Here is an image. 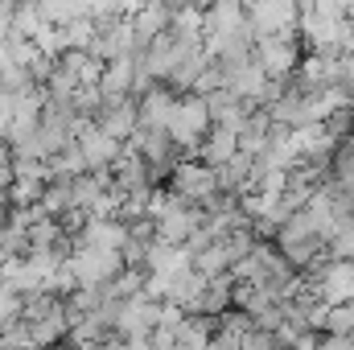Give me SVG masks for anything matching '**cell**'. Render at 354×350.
Segmentation results:
<instances>
[{
  "label": "cell",
  "mask_w": 354,
  "mask_h": 350,
  "mask_svg": "<svg viewBox=\"0 0 354 350\" xmlns=\"http://www.w3.org/2000/svg\"><path fill=\"white\" fill-rule=\"evenodd\" d=\"M161 4H165V8H169V17H174V12H181V8H189L194 0H161Z\"/></svg>",
  "instance_id": "obj_13"
},
{
  "label": "cell",
  "mask_w": 354,
  "mask_h": 350,
  "mask_svg": "<svg viewBox=\"0 0 354 350\" xmlns=\"http://www.w3.org/2000/svg\"><path fill=\"white\" fill-rule=\"evenodd\" d=\"M37 17H41V25L62 29V25H71L79 17H87V4L83 0H37Z\"/></svg>",
  "instance_id": "obj_8"
},
{
  "label": "cell",
  "mask_w": 354,
  "mask_h": 350,
  "mask_svg": "<svg viewBox=\"0 0 354 350\" xmlns=\"http://www.w3.org/2000/svg\"><path fill=\"white\" fill-rule=\"evenodd\" d=\"M297 17H301V8L292 0H252L248 4V29H252V37L297 33Z\"/></svg>",
  "instance_id": "obj_5"
},
{
  "label": "cell",
  "mask_w": 354,
  "mask_h": 350,
  "mask_svg": "<svg viewBox=\"0 0 354 350\" xmlns=\"http://www.w3.org/2000/svg\"><path fill=\"white\" fill-rule=\"evenodd\" d=\"M218 190V177H214V169L210 165H202L198 157H181L174 165V177H169V194H177V198H185L189 206H206V198Z\"/></svg>",
  "instance_id": "obj_4"
},
{
  "label": "cell",
  "mask_w": 354,
  "mask_h": 350,
  "mask_svg": "<svg viewBox=\"0 0 354 350\" xmlns=\"http://www.w3.org/2000/svg\"><path fill=\"white\" fill-rule=\"evenodd\" d=\"M301 54H305V46H301L297 33H268V37H256L252 42V58L260 62V71L272 75V79L292 75L297 62H301Z\"/></svg>",
  "instance_id": "obj_3"
},
{
  "label": "cell",
  "mask_w": 354,
  "mask_h": 350,
  "mask_svg": "<svg viewBox=\"0 0 354 350\" xmlns=\"http://www.w3.org/2000/svg\"><path fill=\"white\" fill-rule=\"evenodd\" d=\"M206 128H210V111H206L202 95H177L174 111H169V120H165V132L174 136V145H177L181 157H194V153H198Z\"/></svg>",
  "instance_id": "obj_1"
},
{
  "label": "cell",
  "mask_w": 354,
  "mask_h": 350,
  "mask_svg": "<svg viewBox=\"0 0 354 350\" xmlns=\"http://www.w3.org/2000/svg\"><path fill=\"white\" fill-rule=\"evenodd\" d=\"M313 350H354V338L351 334H322Z\"/></svg>",
  "instance_id": "obj_12"
},
{
  "label": "cell",
  "mask_w": 354,
  "mask_h": 350,
  "mask_svg": "<svg viewBox=\"0 0 354 350\" xmlns=\"http://www.w3.org/2000/svg\"><path fill=\"white\" fill-rule=\"evenodd\" d=\"M206 350H235V347H231V342H227V338H218V334H214V338H210V342H206Z\"/></svg>",
  "instance_id": "obj_14"
},
{
  "label": "cell",
  "mask_w": 354,
  "mask_h": 350,
  "mask_svg": "<svg viewBox=\"0 0 354 350\" xmlns=\"http://www.w3.org/2000/svg\"><path fill=\"white\" fill-rule=\"evenodd\" d=\"M231 305H235V280H231V272H223V276H206V280H202V288H198L189 313L218 317V313H227Z\"/></svg>",
  "instance_id": "obj_6"
},
{
  "label": "cell",
  "mask_w": 354,
  "mask_h": 350,
  "mask_svg": "<svg viewBox=\"0 0 354 350\" xmlns=\"http://www.w3.org/2000/svg\"><path fill=\"white\" fill-rule=\"evenodd\" d=\"M149 219H153L157 239H165V243H185V235L202 223V210H198V206H189V202H185V198H177V194H157V202H153Z\"/></svg>",
  "instance_id": "obj_2"
},
{
  "label": "cell",
  "mask_w": 354,
  "mask_h": 350,
  "mask_svg": "<svg viewBox=\"0 0 354 350\" xmlns=\"http://www.w3.org/2000/svg\"><path fill=\"white\" fill-rule=\"evenodd\" d=\"M235 350H276V334L272 330H260V326H248L235 338Z\"/></svg>",
  "instance_id": "obj_10"
},
{
  "label": "cell",
  "mask_w": 354,
  "mask_h": 350,
  "mask_svg": "<svg viewBox=\"0 0 354 350\" xmlns=\"http://www.w3.org/2000/svg\"><path fill=\"white\" fill-rule=\"evenodd\" d=\"M268 132H272L268 116H264V111H252V116L239 124V132H235V136H239V153H252V157H256V153L264 149Z\"/></svg>",
  "instance_id": "obj_9"
},
{
  "label": "cell",
  "mask_w": 354,
  "mask_h": 350,
  "mask_svg": "<svg viewBox=\"0 0 354 350\" xmlns=\"http://www.w3.org/2000/svg\"><path fill=\"white\" fill-rule=\"evenodd\" d=\"M342 145H346V149H354V128L346 132V140H342Z\"/></svg>",
  "instance_id": "obj_16"
},
{
  "label": "cell",
  "mask_w": 354,
  "mask_h": 350,
  "mask_svg": "<svg viewBox=\"0 0 354 350\" xmlns=\"http://www.w3.org/2000/svg\"><path fill=\"white\" fill-rule=\"evenodd\" d=\"M120 350H153V347H149V338H132V342H124Z\"/></svg>",
  "instance_id": "obj_15"
},
{
  "label": "cell",
  "mask_w": 354,
  "mask_h": 350,
  "mask_svg": "<svg viewBox=\"0 0 354 350\" xmlns=\"http://www.w3.org/2000/svg\"><path fill=\"white\" fill-rule=\"evenodd\" d=\"M87 4L91 21H111V17H124V4L128 0H83Z\"/></svg>",
  "instance_id": "obj_11"
},
{
  "label": "cell",
  "mask_w": 354,
  "mask_h": 350,
  "mask_svg": "<svg viewBox=\"0 0 354 350\" xmlns=\"http://www.w3.org/2000/svg\"><path fill=\"white\" fill-rule=\"evenodd\" d=\"M235 153H239V136H235L231 128H223V124H210L194 157H198L202 165H210V169H218V165H223V161H231Z\"/></svg>",
  "instance_id": "obj_7"
}]
</instances>
